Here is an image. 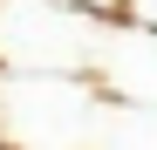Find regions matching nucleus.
<instances>
[{
    "mask_svg": "<svg viewBox=\"0 0 157 150\" xmlns=\"http://www.w3.org/2000/svg\"><path fill=\"white\" fill-rule=\"evenodd\" d=\"M102 21L55 0H0V75H89Z\"/></svg>",
    "mask_w": 157,
    "mask_h": 150,
    "instance_id": "nucleus-2",
    "label": "nucleus"
},
{
    "mask_svg": "<svg viewBox=\"0 0 157 150\" xmlns=\"http://www.w3.org/2000/svg\"><path fill=\"white\" fill-rule=\"evenodd\" d=\"M96 150H157V109H116V103H102Z\"/></svg>",
    "mask_w": 157,
    "mask_h": 150,
    "instance_id": "nucleus-4",
    "label": "nucleus"
},
{
    "mask_svg": "<svg viewBox=\"0 0 157 150\" xmlns=\"http://www.w3.org/2000/svg\"><path fill=\"white\" fill-rule=\"evenodd\" d=\"M89 75H0V150H96Z\"/></svg>",
    "mask_w": 157,
    "mask_h": 150,
    "instance_id": "nucleus-1",
    "label": "nucleus"
},
{
    "mask_svg": "<svg viewBox=\"0 0 157 150\" xmlns=\"http://www.w3.org/2000/svg\"><path fill=\"white\" fill-rule=\"evenodd\" d=\"M123 21L144 28V34H157V0H123Z\"/></svg>",
    "mask_w": 157,
    "mask_h": 150,
    "instance_id": "nucleus-6",
    "label": "nucleus"
},
{
    "mask_svg": "<svg viewBox=\"0 0 157 150\" xmlns=\"http://www.w3.org/2000/svg\"><path fill=\"white\" fill-rule=\"evenodd\" d=\"M89 89L116 109H157V34L130 28V21H102L96 34V62H89Z\"/></svg>",
    "mask_w": 157,
    "mask_h": 150,
    "instance_id": "nucleus-3",
    "label": "nucleus"
},
{
    "mask_svg": "<svg viewBox=\"0 0 157 150\" xmlns=\"http://www.w3.org/2000/svg\"><path fill=\"white\" fill-rule=\"evenodd\" d=\"M55 7H68V14H89V21H116V14H123V0H55Z\"/></svg>",
    "mask_w": 157,
    "mask_h": 150,
    "instance_id": "nucleus-5",
    "label": "nucleus"
}]
</instances>
